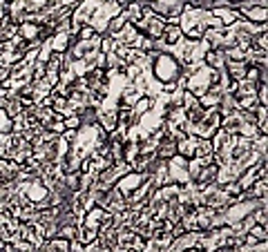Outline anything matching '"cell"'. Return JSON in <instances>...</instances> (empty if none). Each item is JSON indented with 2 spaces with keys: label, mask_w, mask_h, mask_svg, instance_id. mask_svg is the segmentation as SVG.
<instances>
[{
  "label": "cell",
  "mask_w": 268,
  "mask_h": 252,
  "mask_svg": "<svg viewBox=\"0 0 268 252\" xmlns=\"http://www.w3.org/2000/svg\"><path fill=\"white\" fill-rule=\"evenodd\" d=\"M152 107H154V98H150V96H145L143 94V96H139V100L132 105V112L137 116H143V114H148Z\"/></svg>",
  "instance_id": "cell-4"
},
{
  "label": "cell",
  "mask_w": 268,
  "mask_h": 252,
  "mask_svg": "<svg viewBox=\"0 0 268 252\" xmlns=\"http://www.w3.org/2000/svg\"><path fill=\"white\" fill-rule=\"evenodd\" d=\"M215 252H237V248H219V250H215Z\"/></svg>",
  "instance_id": "cell-11"
},
{
  "label": "cell",
  "mask_w": 268,
  "mask_h": 252,
  "mask_svg": "<svg viewBox=\"0 0 268 252\" xmlns=\"http://www.w3.org/2000/svg\"><path fill=\"white\" fill-rule=\"evenodd\" d=\"M150 71H152V78L156 83H175L179 76L183 74V67L177 60V56L172 52L159 54L152 52V63H150Z\"/></svg>",
  "instance_id": "cell-1"
},
{
  "label": "cell",
  "mask_w": 268,
  "mask_h": 252,
  "mask_svg": "<svg viewBox=\"0 0 268 252\" xmlns=\"http://www.w3.org/2000/svg\"><path fill=\"white\" fill-rule=\"evenodd\" d=\"M248 234H253L257 241H266V239H268V234H266V226H259V223H255V226L248 230Z\"/></svg>",
  "instance_id": "cell-9"
},
{
  "label": "cell",
  "mask_w": 268,
  "mask_h": 252,
  "mask_svg": "<svg viewBox=\"0 0 268 252\" xmlns=\"http://www.w3.org/2000/svg\"><path fill=\"white\" fill-rule=\"evenodd\" d=\"M14 130V121H11V116L0 107V136H7Z\"/></svg>",
  "instance_id": "cell-7"
},
{
  "label": "cell",
  "mask_w": 268,
  "mask_h": 252,
  "mask_svg": "<svg viewBox=\"0 0 268 252\" xmlns=\"http://www.w3.org/2000/svg\"><path fill=\"white\" fill-rule=\"evenodd\" d=\"M145 174H139V172H134V170H130L127 174H123L121 178H116V188L123 192V197H127V194H132L134 190H137L141 183L145 181Z\"/></svg>",
  "instance_id": "cell-2"
},
{
  "label": "cell",
  "mask_w": 268,
  "mask_h": 252,
  "mask_svg": "<svg viewBox=\"0 0 268 252\" xmlns=\"http://www.w3.org/2000/svg\"><path fill=\"white\" fill-rule=\"evenodd\" d=\"M161 38L165 41L168 47H175V45L183 38V29L179 25H170V22H165L163 27V33H161Z\"/></svg>",
  "instance_id": "cell-3"
},
{
  "label": "cell",
  "mask_w": 268,
  "mask_h": 252,
  "mask_svg": "<svg viewBox=\"0 0 268 252\" xmlns=\"http://www.w3.org/2000/svg\"><path fill=\"white\" fill-rule=\"evenodd\" d=\"M94 239H98L96 230H92V228H87V226H78V232H76V241H81L83 245H87V243H92Z\"/></svg>",
  "instance_id": "cell-5"
},
{
  "label": "cell",
  "mask_w": 268,
  "mask_h": 252,
  "mask_svg": "<svg viewBox=\"0 0 268 252\" xmlns=\"http://www.w3.org/2000/svg\"><path fill=\"white\" fill-rule=\"evenodd\" d=\"M76 36H78V41H92V38L96 36V31H94L92 25H81V29L76 31Z\"/></svg>",
  "instance_id": "cell-8"
},
{
  "label": "cell",
  "mask_w": 268,
  "mask_h": 252,
  "mask_svg": "<svg viewBox=\"0 0 268 252\" xmlns=\"http://www.w3.org/2000/svg\"><path fill=\"white\" fill-rule=\"evenodd\" d=\"M100 245H103V241H100V239H94L92 243L83 245V250H85V252H98V250H100Z\"/></svg>",
  "instance_id": "cell-10"
},
{
  "label": "cell",
  "mask_w": 268,
  "mask_h": 252,
  "mask_svg": "<svg viewBox=\"0 0 268 252\" xmlns=\"http://www.w3.org/2000/svg\"><path fill=\"white\" fill-rule=\"evenodd\" d=\"M76 232H78V226H74V223H65V226L58 228V234H56V237L65 239V241H74Z\"/></svg>",
  "instance_id": "cell-6"
}]
</instances>
